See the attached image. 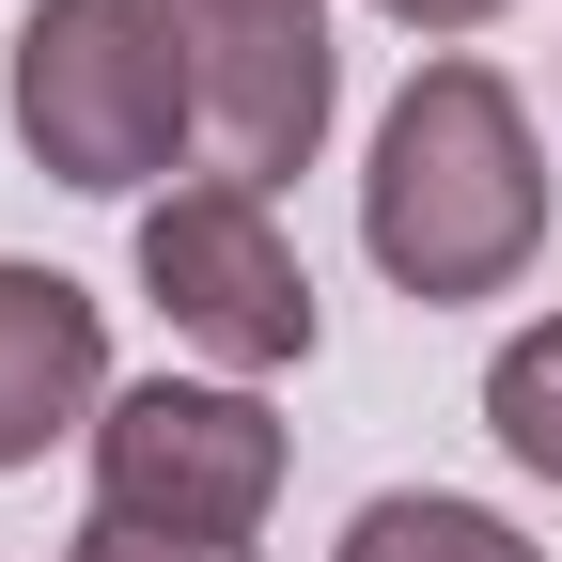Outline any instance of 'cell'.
Returning a JSON list of instances; mask_svg holds the SVG:
<instances>
[{
    "instance_id": "11",
    "label": "cell",
    "mask_w": 562,
    "mask_h": 562,
    "mask_svg": "<svg viewBox=\"0 0 562 562\" xmlns=\"http://www.w3.org/2000/svg\"><path fill=\"white\" fill-rule=\"evenodd\" d=\"M188 16L220 32V16H328V0H188Z\"/></svg>"
},
{
    "instance_id": "6",
    "label": "cell",
    "mask_w": 562,
    "mask_h": 562,
    "mask_svg": "<svg viewBox=\"0 0 562 562\" xmlns=\"http://www.w3.org/2000/svg\"><path fill=\"white\" fill-rule=\"evenodd\" d=\"M94 422H110V313H94V281L0 250V469H47Z\"/></svg>"
},
{
    "instance_id": "9",
    "label": "cell",
    "mask_w": 562,
    "mask_h": 562,
    "mask_svg": "<svg viewBox=\"0 0 562 562\" xmlns=\"http://www.w3.org/2000/svg\"><path fill=\"white\" fill-rule=\"evenodd\" d=\"M63 562H266V547H220V531H140V516H79Z\"/></svg>"
},
{
    "instance_id": "5",
    "label": "cell",
    "mask_w": 562,
    "mask_h": 562,
    "mask_svg": "<svg viewBox=\"0 0 562 562\" xmlns=\"http://www.w3.org/2000/svg\"><path fill=\"white\" fill-rule=\"evenodd\" d=\"M203 32V16H188ZM344 125V47L328 16H220L203 32V188H250L281 203Z\"/></svg>"
},
{
    "instance_id": "2",
    "label": "cell",
    "mask_w": 562,
    "mask_h": 562,
    "mask_svg": "<svg viewBox=\"0 0 562 562\" xmlns=\"http://www.w3.org/2000/svg\"><path fill=\"white\" fill-rule=\"evenodd\" d=\"M0 125L79 203H157L203 172V32L188 0H32L0 47Z\"/></svg>"
},
{
    "instance_id": "1",
    "label": "cell",
    "mask_w": 562,
    "mask_h": 562,
    "mask_svg": "<svg viewBox=\"0 0 562 562\" xmlns=\"http://www.w3.org/2000/svg\"><path fill=\"white\" fill-rule=\"evenodd\" d=\"M562 235V172H547V125L484 47L406 63V94L360 140V250L406 313H484L516 297Z\"/></svg>"
},
{
    "instance_id": "4",
    "label": "cell",
    "mask_w": 562,
    "mask_h": 562,
    "mask_svg": "<svg viewBox=\"0 0 562 562\" xmlns=\"http://www.w3.org/2000/svg\"><path fill=\"white\" fill-rule=\"evenodd\" d=\"M94 516H140V531H220V547H266L281 516V469H297V422L235 375H125L110 422H94Z\"/></svg>"
},
{
    "instance_id": "10",
    "label": "cell",
    "mask_w": 562,
    "mask_h": 562,
    "mask_svg": "<svg viewBox=\"0 0 562 562\" xmlns=\"http://www.w3.org/2000/svg\"><path fill=\"white\" fill-rule=\"evenodd\" d=\"M375 16H391V32H422V47H469V32H501L516 0H375Z\"/></svg>"
},
{
    "instance_id": "3",
    "label": "cell",
    "mask_w": 562,
    "mask_h": 562,
    "mask_svg": "<svg viewBox=\"0 0 562 562\" xmlns=\"http://www.w3.org/2000/svg\"><path fill=\"white\" fill-rule=\"evenodd\" d=\"M140 297H157V328L188 344V375H235V391H266V375H313V344H328V297H313V266H297V235H281V203H250V188H157L140 203Z\"/></svg>"
},
{
    "instance_id": "7",
    "label": "cell",
    "mask_w": 562,
    "mask_h": 562,
    "mask_svg": "<svg viewBox=\"0 0 562 562\" xmlns=\"http://www.w3.org/2000/svg\"><path fill=\"white\" fill-rule=\"evenodd\" d=\"M328 562H547V547H531L501 501H469V484H375Z\"/></svg>"
},
{
    "instance_id": "8",
    "label": "cell",
    "mask_w": 562,
    "mask_h": 562,
    "mask_svg": "<svg viewBox=\"0 0 562 562\" xmlns=\"http://www.w3.org/2000/svg\"><path fill=\"white\" fill-rule=\"evenodd\" d=\"M484 438H501L547 501H562V313L501 328V360H484Z\"/></svg>"
}]
</instances>
